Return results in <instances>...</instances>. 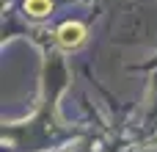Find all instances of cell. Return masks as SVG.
Instances as JSON below:
<instances>
[{
  "instance_id": "6da1fadb",
  "label": "cell",
  "mask_w": 157,
  "mask_h": 152,
  "mask_svg": "<svg viewBox=\"0 0 157 152\" xmlns=\"http://www.w3.org/2000/svg\"><path fill=\"white\" fill-rule=\"evenodd\" d=\"M86 42V28L80 25V22H63L61 28H58V44L63 47V50H75V47H80Z\"/></svg>"
},
{
  "instance_id": "7a4b0ae2",
  "label": "cell",
  "mask_w": 157,
  "mask_h": 152,
  "mask_svg": "<svg viewBox=\"0 0 157 152\" xmlns=\"http://www.w3.org/2000/svg\"><path fill=\"white\" fill-rule=\"evenodd\" d=\"M50 8H52V3L50 0H25V11L30 14V17H47L50 14Z\"/></svg>"
}]
</instances>
